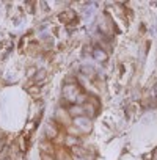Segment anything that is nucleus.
Segmentation results:
<instances>
[{
	"label": "nucleus",
	"instance_id": "3",
	"mask_svg": "<svg viewBox=\"0 0 157 160\" xmlns=\"http://www.w3.org/2000/svg\"><path fill=\"white\" fill-rule=\"evenodd\" d=\"M155 93H157V87H155Z\"/></svg>",
	"mask_w": 157,
	"mask_h": 160
},
{
	"label": "nucleus",
	"instance_id": "1",
	"mask_svg": "<svg viewBox=\"0 0 157 160\" xmlns=\"http://www.w3.org/2000/svg\"><path fill=\"white\" fill-rule=\"evenodd\" d=\"M93 57H94L98 61H105V60H107V53H105L102 49H99V47H96V49L93 50Z\"/></svg>",
	"mask_w": 157,
	"mask_h": 160
},
{
	"label": "nucleus",
	"instance_id": "2",
	"mask_svg": "<svg viewBox=\"0 0 157 160\" xmlns=\"http://www.w3.org/2000/svg\"><path fill=\"white\" fill-rule=\"evenodd\" d=\"M75 124L84 126L85 130H90V119H87V118H75Z\"/></svg>",
	"mask_w": 157,
	"mask_h": 160
}]
</instances>
